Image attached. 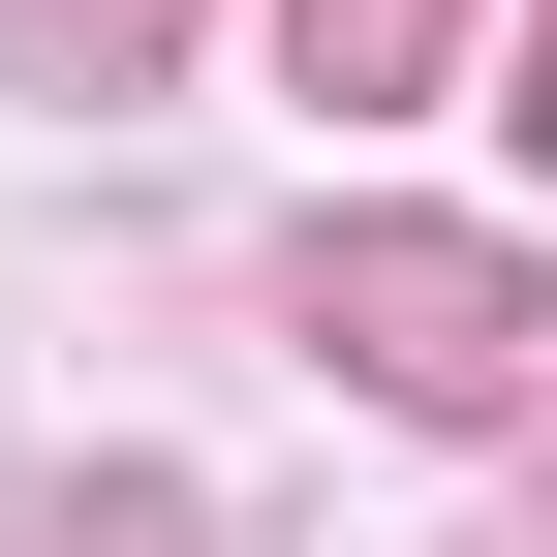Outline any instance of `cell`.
<instances>
[{
  "label": "cell",
  "instance_id": "6da1fadb",
  "mask_svg": "<svg viewBox=\"0 0 557 557\" xmlns=\"http://www.w3.org/2000/svg\"><path fill=\"white\" fill-rule=\"evenodd\" d=\"M403 32H434V0H310V62H403Z\"/></svg>",
  "mask_w": 557,
  "mask_h": 557
}]
</instances>
